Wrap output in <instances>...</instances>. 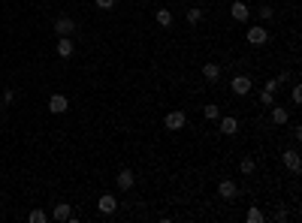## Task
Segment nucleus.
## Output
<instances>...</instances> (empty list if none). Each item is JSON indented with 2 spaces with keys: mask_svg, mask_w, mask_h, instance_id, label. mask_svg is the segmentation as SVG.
Here are the masks:
<instances>
[{
  "mask_svg": "<svg viewBox=\"0 0 302 223\" xmlns=\"http://www.w3.org/2000/svg\"><path fill=\"white\" fill-rule=\"evenodd\" d=\"M251 88H254V79H251V76H245V72H236L233 82H230V91H233L236 97H248V94H251Z\"/></svg>",
  "mask_w": 302,
  "mask_h": 223,
  "instance_id": "1",
  "label": "nucleus"
},
{
  "mask_svg": "<svg viewBox=\"0 0 302 223\" xmlns=\"http://www.w3.org/2000/svg\"><path fill=\"white\" fill-rule=\"evenodd\" d=\"M245 40H248L251 46H266V43H269V30L263 27V24H251V27L245 30Z\"/></svg>",
  "mask_w": 302,
  "mask_h": 223,
  "instance_id": "2",
  "label": "nucleus"
},
{
  "mask_svg": "<svg viewBox=\"0 0 302 223\" xmlns=\"http://www.w3.org/2000/svg\"><path fill=\"white\" fill-rule=\"evenodd\" d=\"M163 127L166 130H184L187 127V115H184L181 109H172V112H166V115H163Z\"/></svg>",
  "mask_w": 302,
  "mask_h": 223,
  "instance_id": "3",
  "label": "nucleus"
},
{
  "mask_svg": "<svg viewBox=\"0 0 302 223\" xmlns=\"http://www.w3.org/2000/svg\"><path fill=\"white\" fill-rule=\"evenodd\" d=\"M218 196L226 199V202H233V199L239 196V184H236L233 178H221V184H218Z\"/></svg>",
  "mask_w": 302,
  "mask_h": 223,
  "instance_id": "4",
  "label": "nucleus"
},
{
  "mask_svg": "<svg viewBox=\"0 0 302 223\" xmlns=\"http://www.w3.org/2000/svg\"><path fill=\"white\" fill-rule=\"evenodd\" d=\"M115 184H118V190H133L136 187V175H133V169H121L118 175H115Z\"/></svg>",
  "mask_w": 302,
  "mask_h": 223,
  "instance_id": "5",
  "label": "nucleus"
},
{
  "mask_svg": "<svg viewBox=\"0 0 302 223\" xmlns=\"http://www.w3.org/2000/svg\"><path fill=\"white\" fill-rule=\"evenodd\" d=\"M55 33H58V36H73V33H76V21H73L70 15L55 18Z\"/></svg>",
  "mask_w": 302,
  "mask_h": 223,
  "instance_id": "6",
  "label": "nucleus"
},
{
  "mask_svg": "<svg viewBox=\"0 0 302 223\" xmlns=\"http://www.w3.org/2000/svg\"><path fill=\"white\" fill-rule=\"evenodd\" d=\"M67 109H70V100L64 94H52L49 97V112H52V115H64Z\"/></svg>",
  "mask_w": 302,
  "mask_h": 223,
  "instance_id": "7",
  "label": "nucleus"
},
{
  "mask_svg": "<svg viewBox=\"0 0 302 223\" xmlns=\"http://www.w3.org/2000/svg\"><path fill=\"white\" fill-rule=\"evenodd\" d=\"M218 130H221L224 136H236V133H239V121H236L233 115H224V118H218Z\"/></svg>",
  "mask_w": 302,
  "mask_h": 223,
  "instance_id": "8",
  "label": "nucleus"
},
{
  "mask_svg": "<svg viewBox=\"0 0 302 223\" xmlns=\"http://www.w3.org/2000/svg\"><path fill=\"white\" fill-rule=\"evenodd\" d=\"M97 208H100V214H115V211H118V199L112 196V193H103V196L97 199Z\"/></svg>",
  "mask_w": 302,
  "mask_h": 223,
  "instance_id": "9",
  "label": "nucleus"
},
{
  "mask_svg": "<svg viewBox=\"0 0 302 223\" xmlns=\"http://www.w3.org/2000/svg\"><path fill=\"white\" fill-rule=\"evenodd\" d=\"M284 166H287V172H293V175H299L302 172V160H299V151H284Z\"/></svg>",
  "mask_w": 302,
  "mask_h": 223,
  "instance_id": "10",
  "label": "nucleus"
},
{
  "mask_svg": "<svg viewBox=\"0 0 302 223\" xmlns=\"http://www.w3.org/2000/svg\"><path fill=\"white\" fill-rule=\"evenodd\" d=\"M230 15H233L236 21H248V18H251V9H248V3H242V0H233Z\"/></svg>",
  "mask_w": 302,
  "mask_h": 223,
  "instance_id": "11",
  "label": "nucleus"
},
{
  "mask_svg": "<svg viewBox=\"0 0 302 223\" xmlns=\"http://www.w3.org/2000/svg\"><path fill=\"white\" fill-rule=\"evenodd\" d=\"M55 52H58V57H64V60H67V57H73L76 46H73V40H70V36H61V40H58V49H55Z\"/></svg>",
  "mask_w": 302,
  "mask_h": 223,
  "instance_id": "12",
  "label": "nucleus"
},
{
  "mask_svg": "<svg viewBox=\"0 0 302 223\" xmlns=\"http://www.w3.org/2000/svg\"><path fill=\"white\" fill-rule=\"evenodd\" d=\"M203 79H206V82H212V85H215V82H218V79H221V63H212V60H209V63H206V66H203Z\"/></svg>",
  "mask_w": 302,
  "mask_h": 223,
  "instance_id": "13",
  "label": "nucleus"
},
{
  "mask_svg": "<svg viewBox=\"0 0 302 223\" xmlns=\"http://www.w3.org/2000/svg\"><path fill=\"white\" fill-rule=\"evenodd\" d=\"M52 217H55L58 223L70 220V217H73V208H70V202H58V205H55V211H52Z\"/></svg>",
  "mask_w": 302,
  "mask_h": 223,
  "instance_id": "14",
  "label": "nucleus"
},
{
  "mask_svg": "<svg viewBox=\"0 0 302 223\" xmlns=\"http://www.w3.org/2000/svg\"><path fill=\"white\" fill-rule=\"evenodd\" d=\"M290 121V112L284 109V106H272V124H278V127H284Z\"/></svg>",
  "mask_w": 302,
  "mask_h": 223,
  "instance_id": "15",
  "label": "nucleus"
},
{
  "mask_svg": "<svg viewBox=\"0 0 302 223\" xmlns=\"http://www.w3.org/2000/svg\"><path fill=\"white\" fill-rule=\"evenodd\" d=\"M154 21H157L160 27H172V24H175V15H172L169 9H157V12H154Z\"/></svg>",
  "mask_w": 302,
  "mask_h": 223,
  "instance_id": "16",
  "label": "nucleus"
},
{
  "mask_svg": "<svg viewBox=\"0 0 302 223\" xmlns=\"http://www.w3.org/2000/svg\"><path fill=\"white\" fill-rule=\"evenodd\" d=\"M203 115H206V121H218L221 118V106H215V103L203 106Z\"/></svg>",
  "mask_w": 302,
  "mask_h": 223,
  "instance_id": "17",
  "label": "nucleus"
},
{
  "mask_svg": "<svg viewBox=\"0 0 302 223\" xmlns=\"http://www.w3.org/2000/svg\"><path fill=\"white\" fill-rule=\"evenodd\" d=\"M245 220H248V223H263V211H260L257 205H251L248 214H245Z\"/></svg>",
  "mask_w": 302,
  "mask_h": 223,
  "instance_id": "18",
  "label": "nucleus"
},
{
  "mask_svg": "<svg viewBox=\"0 0 302 223\" xmlns=\"http://www.w3.org/2000/svg\"><path fill=\"white\" fill-rule=\"evenodd\" d=\"M27 220H30V223H46V220H49V214H46L43 208H33V211L27 214Z\"/></svg>",
  "mask_w": 302,
  "mask_h": 223,
  "instance_id": "19",
  "label": "nucleus"
},
{
  "mask_svg": "<svg viewBox=\"0 0 302 223\" xmlns=\"http://www.w3.org/2000/svg\"><path fill=\"white\" fill-rule=\"evenodd\" d=\"M203 21V9L194 6V9H187V24H200Z\"/></svg>",
  "mask_w": 302,
  "mask_h": 223,
  "instance_id": "20",
  "label": "nucleus"
},
{
  "mask_svg": "<svg viewBox=\"0 0 302 223\" xmlns=\"http://www.w3.org/2000/svg\"><path fill=\"white\" fill-rule=\"evenodd\" d=\"M260 106H275V94L272 91H260Z\"/></svg>",
  "mask_w": 302,
  "mask_h": 223,
  "instance_id": "21",
  "label": "nucleus"
},
{
  "mask_svg": "<svg viewBox=\"0 0 302 223\" xmlns=\"http://www.w3.org/2000/svg\"><path fill=\"white\" fill-rule=\"evenodd\" d=\"M239 172H242V175H251V172H254V160H251V157H245V160L239 163Z\"/></svg>",
  "mask_w": 302,
  "mask_h": 223,
  "instance_id": "22",
  "label": "nucleus"
},
{
  "mask_svg": "<svg viewBox=\"0 0 302 223\" xmlns=\"http://www.w3.org/2000/svg\"><path fill=\"white\" fill-rule=\"evenodd\" d=\"M290 100H293L296 106L302 103V88H299V85H293V91H290Z\"/></svg>",
  "mask_w": 302,
  "mask_h": 223,
  "instance_id": "23",
  "label": "nucleus"
},
{
  "mask_svg": "<svg viewBox=\"0 0 302 223\" xmlns=\"http://www.w3.org/2000/svg\"><path fill=\"white\" fill-rule=\"evenodd\" d=\"M272 15H275V9H272V6H260V18H263V21H269Z\"/></svg>",
  "mask_w": 302,
  "mask_h": 223,
  "instance_id": "24",
  "label": "nucleus"
},
{
  "mask_svg": "<svg viewBox=\"0 0 302 223\" xmlns=\"http://www.w3.org/2000/svg\"><path fill=\"white\" fill-rule=\"evenodd\" d=\"M278 82H296V72H290V69H284L281 76H278Z\"/></svg>",
  "mask_w": 302,
  "mask_h": 223,
  "instance_id": "25",
  "label": "nucleus"
},
{
  "mask_svg": "<svg viewBox=\"0 0 302 223\" xmlns=\"http://www.w3.org/2000/svg\"><path fill=\"white\" fill-rule=\"evenodd\" d=\"M94 3H97V9H112V6H115V0H94Z\"/></svg>",
  "mask_w": 302,
  "mask_h": 223,
  "instance_id": "26",
  "label": "nucleus"
},
{
  "mask_svg": "<svg viewBox=\"0 0 302 223\" xmlns=\"http://www.w3.org/2000/svg\"><path fill=\"white\" fill-rule=\"evenodd\" d=\"M278 85H281V82H278V79H272V82H266V88H263V91H272V94H275V91H278Z\"/></svg>",
  "mask_w": 302,
  "mask_h": 223,
  "instance_id": "27",
  "label": "nucleus"
},
{
  "mask_svg": "<svg viewBox=\"0 0 302 223\" xmlns=\"http://www.w3.org/2000/svg\"><path fill=\"white\" fill-rule=\"evenodd\" d=\"M293 139H296V142L302 139V127H299V124H293Z\"/></svg>",
  "mask_w": 302,
  "mask_h": 223,
  "instance_id": "28",
  "label": "nucleus"
}]
</instances>
